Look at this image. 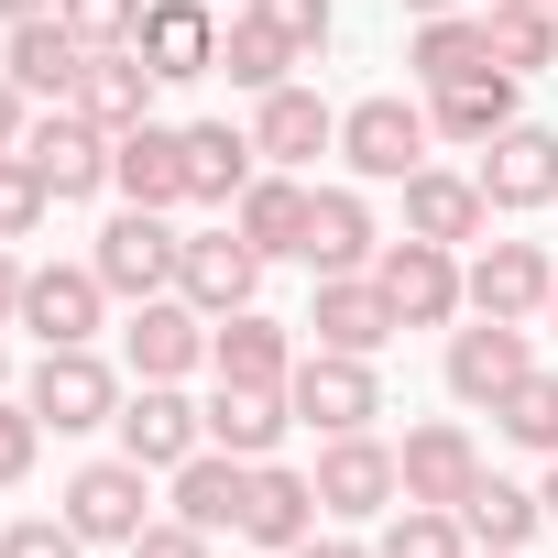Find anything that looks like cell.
I'll return each instance as SVG.
<instances>
[{
  "instance_id": "6da1fadb",
  "label": "cell",
  "mask_w": 558,
  "mask_h": 558,
  "mask_svg": "<svg viewBox=\"0 0 558 558\" xmlns=\"http://www.w3.org/2000/svg\"><path fill=\"white\" fill-rule=\"evenodd\" d=\"M427 110L405 99V88H373V99H351L340 110V165L362 175V186H405L416 165H427Z\"/></svg>"
},
{
  "instance_id": "7a4b0ae2",
  "label": "cell",
  "mask_w": 558,
  "mask_h": 558,
  "mask_svg": "<svg viewBox=\"0 0 558 558\" xmlns=\"http://www.w3.org/2000/svg\"><path fill=\"white\" fill-rule=\"evenodd\" d=\"M286 405H296V427H318V438H351V427H373V416H384V373H373L362 351H296V373H286Z\"/></svg>"
},
{
  "instance_id": "3957f363",
  "label": "cell",
  "mask_w": 558,
  "mask_h": 558,
  "mask_svg": "<svg viewBox=\"0 0 558 558\" xmlns=\"http://www.w3.org/2000/svg\"><path fill=\"white\" fill-rule=\"evenodd\" d=\"M307 482H318V514H329V525H373V514H395V504H405V471H395V449H384L373 427L329 438Z\"/></svg>"
},
{
  "instance_id": "277c9868",
  "label": "cell",
  "mask_w": 558,
  "mask_h": 558,
  "mask_svg": "<svg viewBox=\"0 0 558 558\" xmlns=\"http://www.w3.org/2000/svg\"><path fill=\"white\" fill-rule=\"evenodd\" d=\"M373 286L395 296V318H405V329H449V318L471 307V286H460V252H449V241H416V230L373 252Z\"/></svg>"
},
{
  "instance_id": "5b68a950",
  "label": "cell",
  "mask_w": 558,
  "mask_h": 558,
  "mask_svg": "<svg viewBox=\"0 0 558 558\" xmlns=\"http://www.w3.org/2000/svg\"><path fill=\"white\" fill-rule=\"evenodd\" d=\"M175 252H186V230H165V208H132L121 197V219H99V252L88 263H99L110 296L143 307V296H175Z\"/></svg>"
},
{
  "instance_id": "8992f818",
  "label": "cell",
  "mask_w": 558,
  "mask_h": 558,
  "mask_svg": "<svg viewBox=\"0 0 558 558\" xmlns=\"http://www.w3.org/2000/svg\"><path fill=\"white\" fill-rule=\"evenodd\" d=\"M110 318V286H99V263H34L23 274V329L45 351H88Z\"/></svg>"
},
{
  "instance_id": "52a82bcc",
  "label": "cell",
  "mask_w": 558,
  "mask_h": 558,
  "mask_svg": "<svg viewBox=\"0 0 558 558\" xmlns=\"http://www.w3.org/2000/svg\"><path fill=\"white\" fill-rule=\"evenodd\" d=\"M23 165L56 186V208H77V197H99V186H110V132H99L88 110H34Z\"/></svg>"
},
{
  "instance_id": "ba28073f",
  "label": "cell",
  "mask_w": 558,
  "mask_h": 558,
  "mask_svg": "<svg viewBox=\"0 0 558 558\" xmlns=\"http://www.w3.org/2000/svg\"><path fill=\"white\" fill-rule=\"evenodd\" d=\"M23 405H34L56 438H77V427H110V416H121V373H110L99 351H45L34 384H23Z\"/></svg>"
},
{
  "instance_id": "9c48e42d",
  "label": "cell",
  "mask_w": 558,
  "mask_h": 558,
  "mask_svg": "<svg viewBox=\"0 0 558 558\" xmlns=\"http://www.w3.org/2000/svg\"><path fill=\"white\" fill-rule=\"evenodd\" d=\"M66 525H77L88 547H132V536L154 525V471H143V460H88V471L66 482Z\"/></svg>"
},
{
  "instance_id": "30bf717a",
  "label": "cell",
  "mask_w": 558,
  "mask_h": 558,
  "mask_svg": "<svg viewBox=\"0 0 558 558\" xmlns=\"http://www.w3.org/2000/svg\"><path fill=\"white\" fill-rule=\"evenodd\" d=\"M110 427H121V460H143V471H175L208 449V405H186L175 384H132Z\"/></svg>"
},
{
  "instance_id": "8fae6325",
  "label": "cell",
  "mask_w": 558,
  "mask_h": 558,
  "mask_svg": "<svg viewBox=\"0 0 558 558\" xmlns=\"http://www.w3.org/2000/svg\"><path fill=\"white\" fill-rule=\"evenodd\" d=\"M460 286H471V318H547L558 263H547L536 241H482V252L460 263Z\"/></svg>"
},
{
  "instance_id": "7c38bea8",
  "label": "cell",
  "mask_w": 558,
  "mask_h": 558,
  "mask_svg": "<svg viewBox=\"0 0 558 558\" xmlns=\"http://www.w3.org/2000/svg\"><path fill=\"white\" fill-rule=\"evenodd\" d=\"M252 286H263V252L219 219V230H186V252H175V296L197 307V318H230V307H252Z\"/></svg>"
},
{
  "instance_id": "4fadbf2b",
  "label": "cell",
  "mask_w": 558,
  "mask_h": 558,
  "mask_svg": "<svg viewBox=\"0 0 558 558\" xmlns=\"http://www.w3.org/2000/svg\"><path fill=\"white\" fill-rule=\"evenodd\" d=\"M132 56H143L165 88H186V77H219V0H143V34H132Z\"/></svg>"
},
{
  "instance_id": "5bb4252c",
  "label": "cell",
  "mask_w": 558,
  "mask_h": 558,
  "mask_svg": "<svg viewBox=\"0 0 558 558\" xmlns=\"http://www.w3.org/2000/svg\"><path fill=\"white\" fill-rule=\"evenodd\" d=\"M471 175H482V208H504V219H514V208H547V197H558V132L504 121V132L482 143Z\"/></svg>"
},
{
  "instance_id": "9a60e30c",
  "label": "cell",
  "mask_w": 558,
  "mask_h": 558,
  "mask_svg": "<svg viewBox=\"0 0 558 558\" xmlns=\"http://www.w3.org/2000/svg\"><path fill=\"white\" fill-rule=\"evenodd\" d=\"M121 351H132V384H186L208 362V318L186 296H143L132 329H121Z\"/></svg>"
},
{
  "instance_id": "2e32d148",
  "label": "cell",
  "mask_w": 558,
  "mask_h": 558,
  "mask_svg": "<svg viewBox=\"0 0 558 558\" xmlns=\"http://www.w3.org/2000/svg\"><path fill=\"white\" fill-rule=\"evenodd\" d=\"M525 373H536V351H525V318L449 329V395H460V405H504Z\"/></svg>"
},
{
  "instance_id": "e0dca14e",
  "label": "cell",
  "mask_w": 558,
  "mask_h": 558,
  "mask_svg": "<svg viewBox=\"0 0 558 558\" xmlns=\"http://www.w3.org/2000/svg\"><path fill=\"white\" fill-rule=\"evenodd\" d=\"M395 471H405V504H449V514H460V493L482 482V438H471L460 416H427V427H405Z\"/></svg>"
},
{
  "instance_id": "ac0fdd59",
  "label": "cell",
  "mask_w": 558,
  "mask_h": 558,
  "mask_svg": "<svg viewBox=\"0 0 558 558\" xmlns=\"http://www.w3.org/2000/svg\"><path fill=\"white\" fill-rule=\"evenodd\" d=\"M252 154L296 175V165L340 154V110H329L318 88H296V77H286V88H263V110H252Z\"/></svg>"
},
{
  "instance_id": "d6986e66",
  "label": "cell",
  "mask_w": 558,
  "mask_h": 558,
  "mask_svg": "<svg viewBox=\"0 0 558 558\" xmlns=\"http://www.w3.org/2000/svg\"><path fill=\"white\" fill-rule=\"evenodd\" d=\"M307 329H318V351H384L405 318H395V296L373 286V274H318V307H307Z\"/></svg>"
},
{
  "instance_id": "ffe728a7",
  "label": "cell",
  "mask_w": 558,
  "mask_h": 558,
  "mask_svg": "<svg viewBox=\"0 0 558 558\" xmlns=\"http://www.w3.org/2000/svg\"><path fill=\"white\" fill-rule=\"evenodd\" d=\"M77 66H88V45H77L56 12L12 23V45H0V77H12L23 99H45V110H66V99H77Z\"/></svg>"
},
{
  "instance_id": "44dd1931",
  "label": "cell",
  "mask_w": 558,
  "mask_h": 558,
  "mask_svg": "<svg viewBox=\"0 0 558 558\" xmlns=\"http://www.w3.org/2000/svg\"><path fill=\"white\" fill-rule=\"evenodd\" d=\"M154 88H165V77H154L132 45H88V66H77V99H66V110H88V121L121 143L132 121H154Z\"/></svg>"
},
{
  "instance_id": "7402d4cb",
  "label": "cell",
  "mask_w": 558,
  "mask_h": 558,
  "mask_svg": "<svg viewBox=\"0 0 558 558\" xmlns=\"http://www.w3.org/2000/svg\"><path fill=\"white\" fill-rule=\"evenodd\" d=\"M110 186H121L132 208H186V132H175V121H132V132L110 143Z\"/></svg>"
},
{
  "instance_id": "603a6c76",
  "label": "cell",
  "mask_w": 558,
  "mask_h": 558,
  "mask_svg": "<svg viewBox=\"0 0 558 558\" xmlns=\"http://www.w3.org/2000/svg\"><path fill=\"white\" fill-rule=\"evenodd\" d=\"M384 230L362 186H307V274H373Z\"/></svg>"
},
{
  "instance_id": "cb8c5ba5",
  "label": "cell",
  "mask_w": 558,
  "mask_h": 558,
  "mask_svg": "<svg viewBox=\"0 0 558 558\" xmlns=\"http://www.w3.org/2000/svg\"><path fill=\"white\" fill-rule=\"evenodd\" d=\"M241 536H252V547H274V558H286V547H307V536H318V482H307V471H286V460H252Z\"/></svg>"
},
{
  "instance_id": "d4e9b609",
  "label": "cell",
  "mask_w": 558,
  "mask_h": 558,
  "mask_svg": "<svg viewBox=\"0 0 558 558\" xmlns=\"http://www.w3.org/2000/svg\"><path fill=\"white\" fill-rule=\"evenodd\" d=\"M286 427H296L286 384H208V449H230V460H274V449H286Z\"/></svg>"
},
{
  "instance_id": "484cf974",
  "label": "cell",
  "mask_w": 558,
  "mask_h": 558,
  "mask_svg": "<svg viewBox=\"0 0 558 558\" xmlns=\"http://www.w3.org/2000/svg\"><path fill=\"white\" fill-rule=\"evenodd\" d=\"M230 230H241L263 263H307V175H286V165L252 175L241 208H230Z\"/></svg>"
},
{
  "instance_id": "4316f807",
  "label": "cell",
  "mask_w": 558,
  "mask_h": 558,
  "mask_svg": "<svg viewBox=\"0 0 558 558\" xmlns=\"http://www.w3.org/2000/svg\"><path fill=\"white\" fill-rule=\"evenodd\" d=\"M208 373H219V384H286V373H296V340H286V318H263V307H230V318H208Z\"/></svg>"
},
{
  "instance_id": "83f0119b",
  "label": "cell",
  "mask_w": 558,
  "mask_h": 558,
  "mask_svg": "<svg viewBox=\"0 0 558 558\" xmlns=\"http://www.w3.org/2000/svg\"><path fill=\"white\" fill-rule=\"evenodd\" d=\"M482 66H493V12H427L416 45H405V77L416 88H460Z\"/></svg>"
},
{
  "instance_id": "f1b7e54d",
  "label": "cell",
  "mask_w": 558,
  "mask_h": 558,
  "mask_svg": "<svg viewBox=\"0 0 558 558\" xmlns=\"http://www.w3.org/2000/svg\"><path fill=\"white\" fill-rule=\"evenodd\" d=\"M241 493H252V460H230V449H197V460L165 471V504L208 536H241Z\"/></svg>"
},
{
  "instance_id": "f546056e",
  "label": "cell",
  "mask_w": 558,
  "mask_h": 558,
  "mask_svg": "<svg viewBox=\"0 0 558 558\" xmlns=\"http://www.w3.org/2000/svg\"><path fill=\"white\" fill-rule=\"evenodd\" d=\"M252 175H263L252 132H230V121H186V208H241Z\"/></svg>"
},
{
  "instance_id": "4dcf8cb0",
  "label": "cell",
  "mask_w": 558,
  "mask_h": 558,
  "mask_svg": "<svg viewBox=\"0 0 558 558\" xmlns=\"http://www.w3.org/2000/svg\"><path fill=\"white\" fill-rule=\"evenodd\" d=\"M482 219H493V208H482V175H438V165L405 175V230H416V241H449V252H460V241H482Z\"/></svg>"
},
{
  "instance_id": "1f68e13d",
  "label": "cell",
  "mask_w": 558,
  "mask_h": 558,
  "mask_svg": "<svg viewBox=\"0 0 558 558\" xmlns=\"http://www.w3.org/2000/svg\"><path fill=\"white\" fill-rule=\"evenodd\" d=\"M427 121H438L449 143H471V154H482V143L514 121V77H504V66H482V77H460V88H427Z\"/></svg>"
},
{
  "instance_id": "d6a6232c",
  "label": "cell",
  "mask_w": 558,
  "mask_h": 558,
  "mask_svg": "<svg viewBox=\"0 0 558 558\" xmlns=\"http://www.w3.org/2000/svg\"><path fill=\"white\" fill-rule=\"evenodd\" d=\"M460 525H471V547H525V536L547 525V504H536L525 482H504V471H482V482L460 493Z\"/></svg>"
},
{
  "instance_id": "836d02e7",
  "label": "cell",
  "mask_w": 558,
  "mask_h": 558,
  "mask_svg": "<svg viewBox=\"0 0 558 558\" xmlns=\"http://www.w3.org/2000/svg\"><path fill=\"white\" fill-rule=\"evenodd\" d=\"M296 66H307V56H296L286 34H274L263 12H241V23L219 34V77H230V88H252V99H263V88H286Z\"/></svg>"
},
{
  "instance_id": "e575fe53",
  "label": "cell",
  "mask_w": 558,
  "mask_h": 558,
  "mask_svg": "<svg viewBox=\"0 0 558 558\" xmlns=\"http://www.w3.org/2000/svg\"><path fill=\"white\" fill-rule=\"evenodd\" d=\"M373 558H471V525H460L449 504H405V514L373 536Z\"/></svg>"
},
{
  "instance_id": "d590c367",
  "label": "cell",
  "mask_w": 558,
  "mask_h": 558,
  "mask_svg": "<svg viewBox=\"0 0 558 558\" xmlns=\"http://www.w3.org/2000/svg\"><path fill=\"white\" fill-rule=\"evenodd\" d=\"M493 427L514 438V449H536V460H558V373H525L504 405H493Z\"/></svg>"
},
{
  "instance_id": "8d00e7d4",
  "label": "cell",
  "mask_w": 558,
  "mask_h": 558,
  "mask_svg": "<svg viewBox=\"0 0 558 558\" xmlns=\"http://www.w3.org/2000/svg\"><path fill=\"white\" fill-rule=\"evenodd\" d=\"M493 66H504V77L558 66V12H493Z\"/></svg>"
},
{
  "instance_id": "74e56055",
  "label": "cell",
  "mask_w": 558,
  "mask_h": 558,
  "mask_svg": "<svg viewBox=\"0 0 558 558\" xmlns=\"http://www.w3.org/2000/svg\"><path fill=\"white\" fill-rule=\"evenodd\" d=\"M45 219H56V186H45L23 154H0V241H34Z\"/></svg>"
},
{
  "instance_id": "f35d334b",
  "label": "cell",
  "mask_w": 558,
  "mask_h": 558,
  "mask_svg": "<svg viewBox=\"0 0 558 558\" xmlns=\"http://www.w3.org/2000/svg\"><path fill=\"white\" fill-rule=\"evenodd\" d=\"M56 23H66L77 45H132V34H143V0H56Z\"/></svg>"
},
{
  "instance_id": "ab89813d",
  "label": "cell",
  "mask_w": 558,
  "mask_h": 558,
  "mask_svg": "<svg viewBox=\"0 0 558 558\" xmlns=\"http://www.w3.org/2000/svg\"><path fill=\"white\" fill-rule=\"evenodd\" d=\"M0 558H88V536L66 514H23V525H0Z\"/></svg>"
},
{
  "instance_id": "60d3db41",
  "label": "cell",
  "mask_w": 558,
  "mask_h": 558,
  "mask_svg": "<svg viewBox=\"0 0 558 558\" xmlns=\"http://www.w3.org/2000/svg\"><path fill=\"white\" fill-rule=\"evenodd\" d=\"M252 12H263V23H274V34H286V45H296V56H318V45H329V34H340V12H329V0H252Z\"/></svg>"
},
{
  "instance_id": "b9f144b4",
  "label": "cell",
  "mask_w": 558,
  "mask_h": 558,
  "mask_svg": "<svg viewBox=\"0 0 558 558\" xmlns=\"http://www.w3.org/2000/svg\"><path fill=\"white\" fill-rule=\"evenodd\" d=\"M34 449H45V416H34L23 395H0V493H12V482L34 471Z\"/></svg>"
},
{
  "instance_id": "7bdbcfd3",
  "label": "cell",
  "mask_w": 558,
  "mask_h": 558,
  "mask_svg": "<svg viewBox=\"0 0 558 558\" xmlns=\"http://www.w3.org/2000/svg\"><path fill=\"white\" fill-rule=\"evenodd\" d=\"M121 558H219V536H208V525H186V514H154Z\"/></svg>"
},
{
  "instance_id": "ee69618b",
  "label": "cell",
  "mask_w": 558,
  "mask_h": 558,
  "mask_svg": "<svg viewBox=\"0 0 558 558\" xmlns=\"http://www.w3.org/2000/svg\"><path fill=\"white\" fill-rule=\"evenodd\" d=\"M23 274H34V263H23L12 241H0V329H23Z\"/></svg>"
},
{
  "instance_id": "f6af8a7d",
  "label": "cell",
  "mask_w": 558,
  "mask_h": 558,
  "mask_svg": "<svg viewBox=\"0 0 558 558\" xmlns=\"http://www.w3.org/2000/svg\"><path fill=\"white\" fill-rule=\"evenodd\" d=\"M23 132H34V99H23L12 77H0V154H23Z\"/></svg>"
},
{
  "instance_id": "bcb514c9",
  "label": "cell",
  "mask_w": 558,
  "mask_h": 558,
  "mask_svg": "<svg viewBox=\"0 0 558 558\" xmlns=\"http://www.w3.org/2000/svg\"><path fill=\"white\" fill-rule=\"evenodd\" d=\"M286 558H373L362 536H307V547H286Z\"/></svg>"
},
{
  "instance_id": "7dc6e473",
  "label": "cell",
  "mask_w": 558,
  "mask_h": 558,
  "mask_svg": "<svg viewBox=\"0 0 558 558\" xmlns=\"http://www.w3.org/2000/svg\"><path fill=\"white\" fill-rule=\"evenodd\" d=\"M34 12H56V0H0V34H12V23H34Z\"/></svg>"
},
{
  "instance_id": "c3c4849f",
  "label": "cell",
  "mask_w": 558,
  "mask_h": 558,
  "mask_svg": "<svg viewBox=\"0 0 558 558\" xmlns=\"http://www.w3.org/2000/svg\"><path fill=\"white\" fill-rule=\"evenodd\" d=\"M536 504H547V514H558V460H547V482H536Z\"/></svg>"
},
{
  "instance_id": "681fc988",
  "label": "cell",
  "mask_w": 558,
  "mask_h": 558,
  "mask_svg": "<svg viewBox=\"0 0 558 558\" xmlns=\"http://www.w3.org/2000/svg\"><path fill=\"white\" fill-rule=\"evenodd\" d=\"M493 12H558V0H493Z\"/></svg>"
},
{
  "instance_id": "f907efd6",
  "label": "cell",
  "mask_w": 558,
  "mask_h": 558,
  "mask_svg": "<svg viewBox=\"0 0 558 558\" xmlns=\"http://www.w3.org/2000/svg\"><path fill=\"white\" fill-rule=\"evenodd\" d=\"M405 12H416V23H427V12H460V0H405Z\"/></svg>"
},
{
  "instance_id": "816d5d0a",
  "label": "cell",
  "mask_w": 558,
  "mask_h": 558,
  "mask_svg": "<svg viewBox=\"0 0 558 558\" xmlns=\"http://www.w3.org/2000/svg\"><path fill=\"white\" fill-rule=\"evenodd\" d=\"M471 558H525V547H471Z\"/></svg>"
},
{
  "instance_id": "f5cc1de1",
  "label": "cell",
  "mask_w": 558,
  "mask_h": 558,
  "mask_svg": "<svg viewBox=\"0 0 558 558\" xmlns=\"http://www.w3.org/2000/svg\"><path fill=\"white\" fill-rule=\"evenodd\" d=\"M0 384H12V351H0Z\"/></svg>"
},
{
  "instance_id": "db71d44e",
  "label": "cell",
  "mask_w": 558,
  "mask_h": 558,
  "mask_svg": "<svg viewBox=\"0 0 558 558\" xmlns=\"http://www.w3.org/2000/svg\"><path fill=\"white\" fill-rule=\"evenodd\" d=\"M547 329H558V296H547Z\"/></svg>"
},
{
  "instance_id": "11a10c76",
  "label": "cell",
  "mask_w": 558,
  "mask_h": 558,
  "mask_svg": "<svg viewBox=\"0 0 558 558\" xmlns=\"http://www.w3.org/2000/svg\"><path fill=\"white\" fill-rule=\"evenodd\" d=\"M547 208H558V197H547Z\"/></svg>"
}]
</instances>
